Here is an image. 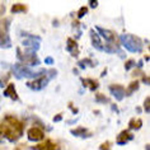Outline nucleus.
I'll return each instance as SVG.
<instances>
[{
  "instance_id": "obj_24",
  "label": "nucleus",
  "mask_w": 150,
  "mask_h": 150,
  "mask_svg": "<svg viewBox=\"0 0 150 150\" xmlns=\"http://www.w3.org/2000/svg\"><path fill=\"white\" fill-rule=\"evenodd\" d=\"M61 120H62V115H61V113L56 115L55 117H54V121H55V122H59V121H61Z\"/></svg>"
},
{
  "instance_id": "obj_5",
  "label": "nucleus",
  "mask_w": 150,
  "mask_h": 150,
  "mask_svg": "<svg viewBox=\"0 0 150 150\" xmlns=\"http://www.w3.org/2000/svg\"><path fill=\"white\" fill-rule=\"evenodd\" d=\"M32 150H60V144L55 142L51 139H46V140L38 142L37 145H33Z\"/></svg>"
},
{
  "instance_id": "obj_27",
  "label": "nucleus",
  "mask_w": 150,
  "mask_h": 150,
  "mask_svg": "<svg viewBox=\"0 0 150 150\" xmlns=\"http://www.w3.org/2000/svg\"><path fill=\"white\" fill-rule=\"evenodd\" d=\"M142 81H144L145 84H149V78L148 76H144V78H142Z\"/></svg>"
},
{
  "instance_id": "obj_26",
  "label": "nucleus",
  "mask_w": 150,
  "mask_h": 150,
  "mask_svg": "<svg viewBox=\"0 0 150 150\" xmlns=\"http://www.w3.org/2000/svg\"><path fill=\"white\" fill-rule=\"evenodd\" d=\"M46 64H54V60H52V57H46Z\"/></svg>"
},
{
  "instance_id": "obj_17",
  "label": "nucleus",
  "mask_w": 150,
  "mask_h": 150,
  "mask_svg": "<svg viewBox=\"0 0 150 150\" xmlns=\"http://www.w3.org/2000/svg\"><path fill=\"white\" fill-rule=\"evenodd\" d=\"M10 12L13 14H17V13H25L27 12V6H25L23 3H16V4H13L12 9H10Z\"/></svg>"
},
{
  "instance_id": "obj_18",
  "label": "nucleus",
  "mask_w": 150,
  "mask_h": 150,
  "mask_svg": "<svg viewBox=\"0 0 150 150\" xmlns=\"http://www.w3.org/2000/svg\"><path fill=\"white\" fill-rule=\"evenodd\" d=\"M141 126H142V121L140 118H132L129 122V127L131 130H139Z\"/></svg>"
},
{
  "instance_id": "obj_15",
  "label": "nucleus",
  "mask_w": 150,
  "mask_h": 150,
  "mask_svg": "<svg viewBox=\"0 0 150 150\" xmlns=\"http://www.w3.org/2000/svg\"><path fill=\"white\" fill-rule=\"evenodd\" d=\"M139 87H140V81H139V80L131 81L130 85L127 87V89H125V96H131L132 93H135V92L137 91Z\"/></svg>"
},
{
  "instance_id": "obj_2",
  "label": "nucleus",
  "mask_w": 150,
  "mask_h": 150,
  "mask_svg": "<svg viewBox=\"0 0 150 150\" xmlns=\"http://www.w3.org/2000/svg\"><path fill=\"white\" fill-rule=\"evenodd\" d=\"M120 43H122L123 47L131 52H140L142 50V41L132 35H123L120 38Z\"/></svg>"
},
{
  "instance_id": "obj_14",
  "label": "nucleus",
  "mask_w": 150,
  "mask_h": 150,
  "mask_svg": "<svg viewBox=\"0 0 150 150\" xmlns=\"http://www.w3.org/2000/svg\"><path fill=\"white\" fill-rule=\"evenodd\" d=\"M67 51L70 52L74 57H76L78 54H79V47H78V43L74 38H69L67 40Z\"/></svg>"
},
{
  "instance_id": "obj_16",
  "label": "nucleus",
  "mask_w": 150,
  "mask_h": 150,
  "mask_svg": "<svg viewBox=\"0 0 150 150\" xmlns=\"http://www.w3.org/2000/svg\"><path fill=\"white\" fill-rule=\"evenodd\" d=\"M81 83L85 88H89L91 91H96L97 88H98V81L96 79H81Z\"/></svg>"
},
{
  "instance_id": "obj_3",
  "label": "nucleus",
  "mask_w": 150,
  "mask_h": 150,
  "mask_svg": "<svg viewBox=\"0 0 150 150\" xmlns=\"http://www.w3.org/2000/svg\"><path fill=\"white\" fill-rule=\"evenodd\" d=\"M17 55H18V57H19L21 61L24 62L25 65L33 66V65H37V64L40 62L38 59H37V56H36V54H35V51L29 50V48H25L24 52H22V51L18 50Z\"/></svg>"
},
{
  "instance_id": "obj_8",
  "label": "nucleus",
  "mask_w": 150,
  "mask_h": 150,
  "mask_svg": "<svg viewBox=\"0 0 150 150\" xmlns=\"http://www.w3.org/2000/svg\"><path fill=\"white\" fill-rule=\"evenodd\" d=\"M110 92L117 100H122L125 97V88L120 84H112L110 85Z\"/></svg>"
},
{
  "instance_id": "obj_21",
  "label": "nucleus",
  "mask_w": 150,
  "mask_h": 150,
  "mask_svg": "<svg viewBox=\"0 0 150 150\" xmlns=\"http://www.w3.org/2000/svg\"><path fill=\"white\" fill-rule=\"evenodd\" d=\"M99 150H112L111 141H104L103 144H100L99 145Z\"/></svg>"
},
{
  "instance_id": "obj_11",
  "label": "nucleus",
  "mask_w": 150,
  "mask_h": 150,
  "mask_svg": "<svg viewBox=\"0 0 150 150\" xmlns=\"http://www.w3.org/2000/svg\"><path fill=\"white\" fill-rule=\"evenodd\" d=\"M4 96L6 97V98H10L13 100H18V99H19V97H18V94H17V91H16V85H14L13 83H9L5 87Z\"/></svg>"
},
{
  "instance_id": "obj_9",
  "label": "nucleus",
  "mask_w": 150,
  "mask_h": 150,
  "mask_svg": "<svg viewBox=\"0 0 150 150\" xmlns=\"http://www.w3.org/2000/svg\"><path fill=\"white\" fill-rule=\"evenodd\" d=\"M132 139H134V135L131 134L129 130H123V131H121V132L117 135V137H116V141H117L118 145H125L129 141L132 140Z\"/></svg>"
},
{
  "instance_id": "obj_13",
  "label": "nucleus",
  "mask_w": 150,
  "mask_h": 150,
  "mask_svg": "<svg viewBox=\"0 0 150 150\" xmlns=\"http://www.w3.org/2000/svg\"><path fill=\"white\" fill-rule=\"evenodd\" d=\"M71 134L76 137H83V139L92 136V132L88 129H85V127H76V129H73L71 130Z\"/></svg>"
},
{
  "instance_id": "obj_25",
  "label": "nucleus",
  "mask_w": 150,
  "mask_h": 150,
  "mask_svg": "<svg viewBox=\"0 0 150 150\" xmlns=\"http://www.w3.org/2000/svg\"><path fill=\"white\" fill-rule=\"evenodd\" d=\"M89 6L91 8H97L98 6V1H89Z\"/></svg>"
},
{
  "instance_id": "obj_28",
  "label": "nucleus",
  "mask_w": 150,
  "mask_h": 150,
  "mask_svg": "<svg viewBox=\"0 0 150 150\" xmlns=\"http://www.w3.org/2000/svg\"><path fill=\"white\" fill-rule=\"evenodd\" d=\"M3 139V131H1V125H0V140Z\"/></svg>"
},
{
  "instance_id": "obj_22",
  "label": "nucleus",
  "mask_w": 150,
  "mask_h": 150,
  "mask_svg": "<svg viewBox=\"0 0 150 150\" xmlns=\"http://www.w3.org/2000/svg\"><path fill=\"white\" fill-rule=\"evenodd\" d=\"M87 13H88V8H87V6H83V8H80L79 10H78L76 16H78V18H79V19H80V18H83V17H84Z\"/></svg>"
},
{
  "instance_id": "obj_19",
  "label": "nucleus",
  "mask_w": 150,
  "mask_h": 150,
  "mask_svg": "<svg viewBox=\"0 0 150 150\" xmlns=\"http://www.w3.org/2000/svg\"><path fill=\"white\" fill-rule=\"evenodd\" d=\"M96 100L99 103H107L108 102V98L104 94H102V93H97L96 94Z\"/></svg>"
},
{
  "instance_id": "obj_20",
  "label": "nucleus",
  "mask_w": 150,
  "mask_h": 150,
  "mask_svg": "<svg viewBox=\"0 0 150 150\" xmlns=\"http://www.w3.org/2000/svg\"><path fill=\"white\" fill-rule=\"evenodd\" d=\"M136 65V61H135L134 59H131V60H127V61L125 62V69L126 70H131L132 67Z\"/></svg>"
},
{
  "instance_id": "obj_1",
  "label": "nucleus",
  "mask_w": 150,
  "mask_h": 150,
  "mask_svg": "<svg viewBox=\"0 0 150 150\" xmlns=\"http://www.w3.org/2000/svg\"><path fill=\"white\" fill-rule=\"evenodd\" d=\"M0 125H1L3 137H5L10 142H16L23 136L24 123L16 116L6 115Z\"/></svg>"
},
{
  "instance_id": "obj_4",
  "label": "nucleus",
  "mask_w": 150,
  "mask_h": 150,
  "mask_svg": "<svg viewBox=\"0 0 150 150\" xmlns=\"http://www.w3.org/2000/svg\"><path fill=\"white\" fill-rule=\"evenodd\" d=\"M97 29H98L99 36H102L103 40H106V42L108 45H113V46L120 48V38L113 32L108 31V29H104V28H100V27H97Z\"/></svg>"
},
{
  "instance_id": "obj_12",
  "label": "nucleus",
  "mask_w": 150,
  "mask_h": 150,
  "mask_svg": "<svg viewBox=\"0 0 150 150\" xmlns=\"http://www.w3.org/2000/svg\"><path fill=\"white\" fill-rule=\"evenodd\" d=\"M91 37H92V45L93 46L99 51H104V43L102 42V40H100V36L97 35L93 29L91 31Z\"/></svg>"
},
{
  "instance_id": "obj_6",
  "label": "nucleus",
  "mask_w": 150,
  "mask_h": 150,
  "mask_svg": "<svg viewBox=\"0 0 150 150\" xmlns=\"http://www.w3.org/2000/svg\"><path fill=\"white\" fill-rule=\"evenodd\" d=\"M27 137H28L29 141H38L40 142L41 140H43L45 132H43V130L40 129L38 126H33V127H31V129H28Z\"/></svg>"
},
{
  "instance_id": "obj_10",
  "label": "nucleus",
  "mask_w": 150,
  "mask_h": 150,
  "mask_svg": "<svg viewBox=\"0 0 150 150\" xmlns=\"http://www.w3.org/2000/svg\"><path fill=\"white\" fill-rule=\"evenodd\" d=\"M10 46H12V42H10V37L8 35V31L0 27V47L9 48Z\"/></svg>"
},
{
  "instance_id": "obj_23",
  "label": "nucleus",
  "mask_w": 150,
  "mask_h": 150,
  "mask_svg": "<svg viewBox=\"0 0 150 150\" xmlns=\"http://www.w3.org/2000/svg\"><path fill=\"white\" fill-rule=\"evenodd\" d=\"M149 102H150V99L148 97V98H145V102H144V110H145V112H149Z\"/></svg>"
},
{
  "instance_id": "obj_7",
  "label": "nucleus",
  "mask_w": 150,
  "mask_h": 150,
  "mask_svg": "<svg viewBox=\"0 0 150 150\" xmlns=\"http://www.w3.org/2000/svg\"><path fill=\"white\" fill-rule=\"evenodd\" d=\"M48 83V78L47 76H41L32 81H27V87L31 88L32 91H41L47 85Z\"/></svg>"
}]
</instances>
